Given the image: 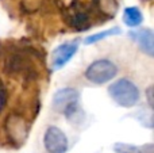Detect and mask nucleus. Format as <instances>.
I'll return each mask as SVG.
<instances>
[{
    "label": "nucleus",
    "instance_id": "nucleus-1",
    "mask_svg": "<svg viewBox=\"0 0 154 153\" xmlns=\"http://www.w3.org/2000/svg\"><path fill=\"white\" fill-rule=\"evenodd\" d=\"M79 98L80 94L79 91L75 88H61L54 94L51 105H53L54 111L60 114H64L68 119L73 121L77 119L80 113V107H79Z\"/></svg>",
    "mask_w": 154,
    "mask_h": 153
},
{
    "label": "nucleus",
    "instance_id": "nucleus-2",
    "mask_svg": "<svg viewBox=\"0 0 154 153\" xmlns=\"http://www.w3.org/2000/svg\"><path fill=\"white\" fill-rule=\"evenodd\" d=\"M108 94L116 105L122 107H134L139 100V89L128 79H119L108 87Z\"/></svg>",
    "mask_w": 154,
    "mask_h": 153
},
{
    "label": "nucleus",
    "instance_id": "nucleus-3",
    "mask_svg": "<svg viewBox=\"0 0 154 153\" xmlns=\"http://www.w3.org/2000/svg\"><path fill=\"white\" fill-rule=\"evenodd\" d=\"M118 68L109 60H96L85 70V77L93 84H106L116 76Z\"/></svg>",
    "mask_w": 154,
    "mask_h": 153
},
{
    "label": "nucleus",
    "instance_id": "nucleus-4",
    "mask_svg": "<svg viewBox=\"0 0 154 153\" xmlns=\"http://www.w3.org/2000/svg\"><path fill=\"white\" fill-rule=\"evenodd\" d=\"M43 145L48 153H66L69 148L68 137L61 129L56 126L48 127L43 136Z\"/></svg>",
    "mask_w": 154,
    "mask_h": 153
},
{
    "label": "nucleus",
    "instance_id": "nucleus-5",
    "mask_svg": "<svg viewBox=\"0 0 154 153\" xmlns=\"http://www.w3.org/2000/svg\"><path fill=\"white\" fill-rule=\"evenodd\" d=\"M77 50H79V43L77 42H65L62 45H60L53 52V56H51V65H53V68L54 69L64 68L73 58V56L76 54Z\"/></svg>",
    "mask_w": 154,
    "mask_h": 153
},
{
    "label": "nucleus",
    "instance_id": "nucleus-6",
    "mask_svg": "<svg viewBox=\"0 0 154 153\" xmlns=\"http://www.w3.org/2000/svg\"><path fill=\"white\" fill-rule=\"evenodd\" d=\"M130 37L138 43L142 52L147 54V56L153 57L154 54V35L150 29H139L130 31Z\"/></svg>",
    "mask_w": 154,
    "mask_h": 153
},
{
    "label": "nucleus",
    "instance_id": "nucleus-7",
    "mask_svg": "<svg viewBox=\"0 0 154 153\" xmlns=\"http://www.w3.org/2000/svg\"><path fill=\"white\" fill-rule=\"evenodd\" d=\"M123 22L128 27H138L143 22V15L138 7H127L123 12Z\"/></svg>",
    "mask_w": 154,
    "mask_h": 153
},
{
    "label": "nucleus",
    "instance_id": "nucleus-8",
    "mask_svg": "<svg viewBox=\"0 0 154 153\" xmlns=\"http://www.w3.org/2000/svg\"><path fill=\"white\" fill-rule=\"evenodd\" d=\"M120 33V29L119 27H112V29H108V30H104V31H100V33H95V34H91L85 38L84 43L87 45H92V43H96L99 41L104 39L107 37H112V35H118Z\"/></svg>",
    "mask_w": 154,
    "mask_h": 153
},
{
    "label": "nucleus",
    "instance_id": "nucleus-9",
    "mask_svg": "<svg viewBox=\"0 0 154 153\" xmlns=\"http://www.w3.org/2000/svg\"><path fill=\"white\" fill-rule=\"evenodd\" d=\"M115 153H139V148L135 145H130V144L125 142H116L114 145Z\"/></svg>",
    "mask_w": 154,
    "mask_h": 153
},
{
    "label": "nucleus",
    "instance_id": "nucleus-10",
    "mask_svg": "<svg viewBox=\"0 0 154 153\" xmlns=\"http://www.w3.org/2000/svg\"><path fill=\"white\" fill-rule=\"evenodd\" d=\"M138 118L141 121V123L146 127H153V113L152 110L149 111H139Z\"/></svg>",
    "mask_w": 154,
    "mask_h": 153
},
{
    "label": "nucleus",
    "instance_id": "nucleus-11",
    "mask_svg": "<svg viewBox=\"0 0 154 153\" xmlns=\"http://www.w3.org/2000/svg\"><path fill=\"white\" fill-rule=\"evenodd\" d=\"M139 153H154V145L153 144H146V145L141 146Z\"/></svg>",
    "mask_w": 154,
    "mask_h": 153
},
{
    "label": "nucleus",
    "instance_id": "nucleus-12",
    "mask_svg": "<svg viewBox=\"0 0 154 153\" xmlns=\"http://www.w3.org/2000/svg\"><path fill=\"white\" fill-rule=\"evenodd\" d=\"M146 94H147V102H149V107H150V110H152V108H153V87H149V88H147Z\"/></svg>",
    "mask_w": 154,
    "mask_h": 153
},
{
    "label": "nucleus",
    "instance_id": "nucleus-13",
    "mask_svg": "<svg viewBox=\"0 0 154 153\" xmlns=\"http://www.w3.org/2000/svg\"><path fill=\"white\" fill-rule=\"evenodd\" d=\"M0 103H2V100H0Z\"/></svg>",
    "mask_w": 154,
    "mask_h": 153
}]
</instances>
